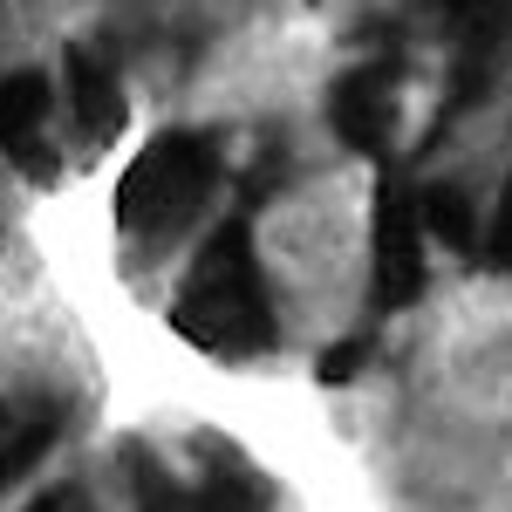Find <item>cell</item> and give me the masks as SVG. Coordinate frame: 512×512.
<instances>
[{
	"instance_id": "cell-7",
	"label": "cell",
	"mask_w": 512,
	"mask_h": 512,
	"mask_svg": "<svg viewBox=\"0 0 512 512\" xmlns=\"http://www.w3.org/2000/svg\"><path fill=\"white\" fill-rule=\"evenodd\" d=\"M178 512H267V492H260L253 472H239L233 458H219L198 485H178Z\"/></svg>"
},
{
	"instance_id": "cell-9",
	"label": "cell",
	"mask_w": 512,
	"mask_h": 512,
	"mask_svg": "<svg viewBox=\"0 0 512 512\" xmlns=\"http://www.w3.org/2000/svg\"><path fill=\"white\" fill-rule=\"evenodd\" d=\"M55 431H62V417H28L21 431L0 437V492L14 485V478H28L48 458V444H55Z\"/></svg>"
},
{
	"instance_id": "cell-5",
	"label": "cell",
	"mask_w": 512,
	"mask_h": 512,
	"mask_svg": "<svg viewBox=\"0 0 512 512\" xmlns=\"http://www.w3.org/2000/svg\"><path fill=\"white\" fill-rule=\"evenodd\" d=\"M0 151L35 171L41 185L55 178V151H48V76L41 69H7L0 76Z\"/></svg>"
},
{
	"instance_id": "cell-8",
	"label": "cell",
	"mask_w": 512,
	"mask_h": 512,
	"mask_svg": "<svg viewBox=\"0 0 512 512\" xmlns=\"http://www.w3.org/2000/svg\"><path fill=\"white\" fill-rule=\"evenodd\" d=\"M424 233H437L451 253H472L478 246V212H472V198L465 192H451V185H437V192H424Z\"/></svg>"
},
{
	"instance_id": "cell-2",
	"label": "cell",
	"mask_w": 512,
	"mask_h": 512,
	"mask_svg": "<svg viewBox=\"0 0 512 512\" xmlns=\"http://www.w3.org/2000/svg\"><path fill=\"white\" fill-rule=\"evenodd\" d=\"M219 192V137L205 130H164L151 137L117 185V226L130 246L164 253L171 239L205 212V198Z\"/></svg>"
},
{
	"instance_id": "cell-1",
	"label": "cell",
	"mask_w": 512,
	"mask_h": 512,
	"mask_svg": "<svg viewBox=\"0 0 512 512\" xmlns=\"http://www.w3.org/2000/svg\"><path fill=\"white\" fill-rule=\"evenodd\" d=\"M171 328L198 355H219V362L274 349V301H267V280H260L246 226H219L198 246L192 274L171 301Z\"/></svg>"
},
{
	"instance_id": "cell-4",
	"label": "cell",
	"mask_w": 512,
	"mask_h": 512,
	"mask_svg": "<svg viewBox=\"0 0 512 512\" xmlns=\"http://www.w3.org/2000/svg\"><path fill=\"white\" fill-rule=\"evenodd\" d=\"M396 117H403V89H396L390 69H349L328 96V123L335 137L362 151V158H383V144L396 137Z\"/></svg>"
},
{
	"instance_id": "cell-10",
	"label": "cell",
	"mask_w": 512,
	"mask_h": 512,
	"mask_svg": "<svg viewBox=\"0 0 512 512\" xmlns=\"http://www.w3.org/2000/svg\"><path fill=\"white\" fill-rule=\"evenodd\" d=\"M478 246H485V260H492L499 274H512V178H506V192H499V212H492V226L478 233Z\"/></svg>"
},
{
	"instance_id": "cell-3",
	"label": "cell",
	"mask_w": 512,
	"mask_h": 512,
	"mask_svg": "<svg viewBox=\"0 0 512 512\" xmlns=\"http://www.w3.org/2000/svg\"><path fill=\"white\" fill-rule=\"evenodd\" d=\"M376 301L383 308H410L417 294H424V274H431V260H424V212H417V198L403 192L396 178L376 185Z\"/></svg>"
},
{
	"instance_id": "cell-11",
	"label": "cell",
	"mask_w": 512,
	"mask_h": 512,
	"mask_svg": "<svg viewBox=\"0 0 512 512\" xmlns=\"http://www.w3.org/2000/svg\"><path fill=\"white\" fill-rule=\"evenodd\" d=\"M362 362H369V335H342L321 355V383H349V376H362Z\"/></svg>"
},
{
	"instance_id": "cell-6",
	"label": "cell",
	"mask_w": 512,
	"mask_h": 512,
	"mask_svg": "<svg viewBox=\"0 0 512 512\" xmlns=\"http://www.w3.org/2000/svg\"><path fill=\"white\" fill-rule=\"evenodd\" d=\"M69 110H76L89 144H110L123 123H130V96H123L117 62H110L103 48H89V41L69 48Z\"/></svg>"
},
{
	"instance_id": "cell-12",
	"label": "cell",
	"mask_w": 512,
	"mask_h": 512,
	"mask_svg": "<svg viewBox=\"0 0 512 512\" xmlns=\"http://www.w3.org/2000/svg\"><path fill=\"white\" fill-rule=\"evenodd\" d=\"M28 512H76V499H69V492H48V499H41V506H28Z\"/></svg>"
}]
</instances>
